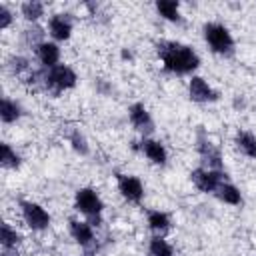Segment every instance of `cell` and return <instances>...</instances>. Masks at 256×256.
Returning <instances> with one entry per match:
<instances>
[{"label":"cell","instance_id":"1","mask_svg":"<svg viewBox=\"0 0 256 256\" xmlns=\"http://www.w3.org/2000/svg\"><path fill=\"white\" fill-rule=\"evenodd\" d=\"M156 56L162 64V70L172 76H194L200 68L202 60L198 52L184 42L178 40H158L154 44Z\"/></svg>","mask_w":256,"mask_h":256},{"label":"cell","instance_id":"2","mask_svg":"<svg viewBox=\"0 0 256 256\" xmlns=\"http://www.w3.org/2000/svg\"><path fill=\"white\" fill-rule=\"evenodd\" d=\"M74 210L82 214L94 228L102 226L104 222V200L90 186H80L74 192Z\"/></svg>","mask_w":256,"mask_h":256},{"label":"cell","instance_id":"3","mask_svg":"<svg viewBox=\"0 0 256 256\" xmlns=\"http://www.w3.org/2000/svg\"><path fill=\"white\" fill-rule=\"evenodd\" d=\"M202 38L208 46V50L216 56H232L236 40L230 32V28L222 22H204L202 24Z\"/></svg>","mask_w":256,"mask_h":256},{"label":"cell","instance_id":"4","mask_svg":"<svg viewBox=\"0 0 256 256\" xmlns=\"http://www.w3.org/2000/svg\"><path fill=\"white\" fill-rule=\"evenodd\" d=\"M76 84H78V74H76V70L70 64L60 62L58 66H54L50 70L42 68V82H40V86H44V90H48L52 94L68 92Z\"/></svg>","mask_w":256,"mask_h":256},{"label":"cell","instance_id":"5","mask_svg":"<svg viewBox=\"0 0 256 256\" xmlns=\"http://www.w3.org/2000/svg\"><path fill=\"white\" fill-rule=\"evenodd\" d=\"M18 208H20V216H22L24 224H26L32 232H44V230L50 228L52 216H50V212H48L40 202H34V200H20V202H18Z\"/></svg>","mask_w":256,"mask_h":256},{"label":"cell","instance_id":"6","mask_svg":"<svg viewBox=\"0 0 256 256\" xmlns=\"http://www.w3.org/2000/svg\"><path fill=\"white\" fill-rule=\"evenodd\" d=\"M196 152L200 156V162L204 168H212V170H224V158L220 148L210 140V136L204 132V128H198L196 134Z\"/></svg>","mask_w":256,"mask_h":256},{"label":"cell","instance_id":"7","mask_svg":"<svg viewBox=\"0 0 256 256\" xmlns=\"http://www.w3.org/2000/svg\"><path fill=\"white\" fill-rule=\"evenodd\" d=\"M190 180H192V184L196 186L198 192H202V194H214L216 188L222 182H228V174H226V170H212V168L198 166V168H194L190 172Z\"/></svg>","mask_w":256,"mask_h":256},{"label":"cell","instance_id":"8","mask_svg":"<svg viewBox=\"0 0 256 256\" xmlns=\"http://www.w3.org/2000/svg\"><path fill=\"white\" fill-rule=\"evenodd\" d=\"M46 32L50 36V40L62 44V42H68L72 38V32H74V14L72 12H56L48 18V24H46Z\"/></svg>","mask_w":256,"mask_h":256},{"label":"cell","instance_id":"9","mask_svg":"<svg viewBox=\"0 0 256 256\" xmlns=\"http://www.w3.org/2000/svg\"><path fill=\"white\" fill-rule=\"evenodd\" d=\"M186 92H188V98L196 104H210V102L220 100V92L204 76H198V74L188 78Z\"/></svg>","mask_w":256,"mask_h":256},{"label":"cell","instance_id":"10","mask_svg":"<svg viewBox=\"0 0 256 256\" xmlns=\"http://www.w3.org/2000/svg\"><path fill=\"white\" fill-rule=\"evenodd\" d=\"M116 188H118V194L130 204H140L144 200V194H146L144 192V182L136 174L118 172L116 174Z\"/></svg>","mask_w":256,"mask_h":256},{"label":"cell","instance_id":"11","mask_svg":"<svg viewBox=\"0 0 256 256\" xmlns=\"http://www.w3.org/2000/svg\"><path fill=\"white\" fill-rule=\"evenodd\" d=\"M128 114V122L132 124V128L144 136H152V132L156 130V124H154V118L148 110V106L144 102H132L126 110Z\"/></svg>","mask_w":256,"mask_h":256},{"label":"cell","instance_id":"12","mask_svg":"<svg viewBox=\"0 0 256 256\" xmlns=\"http://www.w3.org/2000/svg\"><path fill=\"white\" fill-rule=\"evenodd\" d=\"M68 234L82 248H92L96 244L94 226L86 218H70L68 220Z\"/></svg>","mask_w":256,"mask_h":256},{"label":"cell","instance_id":"13","mask_svg":"<svg viewBox=\"0 0 256 256\" xmlns=\"http://www.w3.org/2000/svg\"><path fill=\"white\" fill-rule=\"evenodd\" d=\"M140 154L154 166H166L168 164V148L162 140H156L152 136L140 138Z\"/></svg>","mask_w":256,"mask_h":256},{"label":"cell","instance_id":"14","mask_svg":"<svg viewBox=\"0 0 256 256\" xmlns=\"http://www.w3.org/2000/svg\"><path fill=\"white\" fill-rule=\"evenodd\" d=\"M34 56H36V62L40 64V68L50 70V68H54V66L60 64L62 50H60V44H58V42H54V40H44V42H40V44L34 48Z\"/></svg>","mask_w":256,"mask_h":256},{"label":"cell","instance_id":"15","mask_svg":"<svg viewBox=\"0 0 256 256\" xmlns=\"http://www.w3.org/2000/svg\"><path fill=\"white\" fill-rule=\"evenodd\" d=\"M146 224H148V230L154 236H166L172 230V218H170V214L164 212V210H158V208L148 210Z\"/></svg>","mask_w":256,"mask_h":256},{"label":"cell","instance_id":"16","mask_svg":"<svg viewBox=\"0 0 256 256\" xmlns=\"http://www.w3.org/2000/svg\"><path fill=\"white\" fill-rule=\"evenodd\" d=\"M232 144L242 156H246L250 160H256V134L254 132L238 128L232 136Z\"/></svg>","mask_w":256,"mask_h":256},{"label":"cell","instance_id":"17","mask_svg":"<svg viewBox=\"0 0 256 256\" xmlns=\"http://www.w3.org/2000/svg\"><path fill=\"white\" fill-rule=\"evenodd\" d=\"M182 4L178 0H156L154 2V10L156 14L166 20V22H172V24H180L182 22V12H180Z\"/></svg>","mask_w":256,"mask_h":256},{"label":"cell","instance_id":"18","mask_svg":"<svg viewBox=\"0 0 256 256\" xmlns=\"http://www.w3.org/2000/svg\"><path fill=\"white\" fill-rule=\"evenodd\" d=\"M24 114V108L18 100L10 98V96H4L2 102H0V120L2 124L10 126V124H16Z\"/></svg>","mask_w":256,"mask_h":256},{"label":"cell","instance_id":"19","mask_svg":"<svg viewBox=\"0 0 256 256\" xmlns=\"http://www.w3.org/2000/svg\"><path fill=\"white\" fill-rule=\"evenodd\" d=\"M214 196H216V200H220V202L226 204V206H242V202H244L240 188H238L234 182H230V180H228V182H222V184L216 188Z\"/></svg>","mask_w":256,"mask_h":256},{"label":"cell","instance_id":"20","mask_svg":"<svg viewBox=\"0 0 256 256\" xmlns=\"http://www.w3.org/2000/svg\"><path fill=\"white\" fill-rule=\"evenodd\" d=\"M46 14V4L38 2V0H26L20 4V16L28 22V24H38V20H42Z\"/></svg>","mask_w":256,"mask_h":256},{"label":"cell","instance_id":"21","mask_svg":"<svg viewBox=\"0 0 256 256\" xmlns=\"http://www.w3.org/2000/svg\"><path fill=\"white\" fill-rule=\"evenodd\" d=\"M22 234L16 230V226H12L10 222H4L2 224V232H0V244L4 250H10V252H16L18 246L22 244Z\"/></svg>","mask_w":256,"mask_h":256},{"label":"cell","instance_id":"22","mask_svg":"<svg viewBox=\"0 0 256 256\" xmlns=\"http://www.w3.org/2000/svg\"><path fill=\"white\" fill-rule=\"evenodd\" d=\"M6 68L10 70V74L18 76V78H26L34 68H32V62L28 56L24 54H12L8 60H6Z\"/></svg>","mask_w":256,"mask_h":256},{"label":"cell","instance_id":"23","mask_svg":"<svg viewBox=\"0 0 256 256\" xmlns=\"http://www.w3.org/2000/svg\"><path fill=\"white\" fill-rule=\"evenodd\" d=\"M0 164L6 170H18L22 166V156L20 152H16V148L10 142L0 144Z\"/></svg>","mask_w":256,"mask_h":256},{"label":"cell","instance_id":"24","mask_svg":"<svg viewBox=\"0 0 256 256\" xmlns=\"http://www.w3.org/2000/svg\"><path fill=\"white\" fill-rule=\"evenodd\" d=\"M148 254L150 256H176L174 246L166 240V236H150L148 240Z\"/></svg>","mask_w":256,"mask_h":256},{"label":"cell","instance_id":"25","mask_svg":"<svg viewBox=\"0 0 256 256\" xmlns=\"http://www.w3.org/2000/svg\"><path fill=\"white\" fill-rule=\"evenodd\" d=\"M68 144H70V148H72L78 156H88V154H90V142H88L86 134H84L80 128L70 130V134H68Z\"/></svg>","mask_w":256,"mask_h":256},{"label":"cell","instance_id":"26","mask_svg":"<svg viewBox=\"0 0 256 256\" xmlns=\"http://www.w3.org/2000/svg\"><path fill=\"white\" fill-rule=\"evenodd\" d=\"M46 34H48L46 28H42V26H38V24H30L26 30H22V40H24V44H26L28 48H36L40 42L48 40Z\"/></svg>","mask_w":256,"mask_h":256},{"label":"cell","instance_id":"27","mask_svg":"<svg viewBox=\"0 0 256 256\" xmlns=\"http://www.w3.org/2000/svg\"><path fill=\"white\" fill-rule=\"evenodd\" d=\"M14 18L16 14L12 12V8H8L4 2L0 4V30H8L12 24H14Z\"/></svg>","mask_w":256,"mask_h":256},{"label":"cell","instance_id":"28","mask_svg":"<svg viewBox=\"0 0 256 256\" xmlns=\"http://www.w3.org/2000/svg\"><path fill=\"white\" fill-rule=\"evenodd\" d=\"M232 106H234L236 110H244V108H246V98H244L242 94H236L234 100H232Z\"/></svg>","mask_w":256,"mask_h":256},{"label":"cell","instance_id":"29","mask_svg":"<svg viewBox=\"0 0 256 256\" xmlns=\"http://www.w3.org/2000/svg\"><path fill=\"white\" fill-rule=\"evenodd\" d=\"M120 58H122L124 62H132V60H134V52H132L130 48H120Z\"/></svg>","mask_w":256,"mask_h":256},{"label":"cell","instance_id":"30","mask_svg":"<svg viewBox=\"0 0 256 256\" xmlns=\"http://www.w3.org/2000/svg\"><path fill=\"white\" fill-rule=\"evenodd\" d=\"M2 256H16V252H10V250H4Z\"/></svg>","mask_w":256,"mask_h":256},{"label":"cell","instance_id":"31","mask_svg":"<svg viewBox=\"0 0 256 256\" xmlns=\"http://www.w3.org/2000/svg\"><path fill=\"white\" fill-rule=\"evenodd\" d=\"M86 256H90V254H86Z\"/></svg>","mask_w":256,"mask_h":256}]
</instances>
